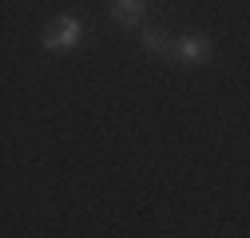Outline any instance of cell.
Segmentation results:
<instances>
[{
    "label": "cell",
    "mask_w": 250,
    "mask_h": 238,
    "mask_svg": "<svg viewBox=\"0 0 250 238\" xmlns=\"http://www.w3.org/2000/svg\"><path fill=\"white\" fill-rule=\"evenodd\" d=\"M147 16V0H111V20L119 28H135Z\"/></svg>",
    "instance_id": "obj_3"
},
{
    "label": "cell",
    "mask_w": 250,
    "mask_h": 238,
    "mask_svg": "<svg viewBox=\"0 0 250 238\" xmlns=\"http://www.w3.org/2000/svg\"><path fill=\"white\" fill-rule=\"evenodd\" d=\"M171 56L179 60V64H187V68H199V64L210 60V40L203 32H187V36L171 40Z\"/></svg>",
    "instance_id": "obj_2"
},
{
    "label": "cell",
    "mask_w": 250,
    "mask_h": 238,
    "mask_svg": "<svg viewBox=\"0 0 250 238\" xmlns=\"http://www.w3.org/2000/svg\"><path fill=\"white\" fill-rule=\"evenodd\" d=\"M80 40H83V24L76 16H56L40 36L44 52H72V48H80Z\"/></svg>",
    "instance_id": "obj_1"
},
{
    "label": "cell",
    "mask_w": 250,
    "mask_h": 238,
    "mask_svg": "<svg viewBox=\"0 0 250 238\" xmlns=\"http://www.w3.org/2000/svg\"><path fill=\"white\" fill-rule=\"evenodd\" d=\"M139 44H143V52H151V56H171V36L163 32V28H143Z\"/></svg>",
    "instance_id": "obj_4"
}]
</instances>
